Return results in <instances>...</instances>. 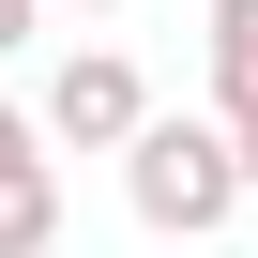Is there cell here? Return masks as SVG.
Masks as SVG:
<instances>
[{
	"mask_svg": "<svg viewBox=\"0 0 258 258\" xmlns=\"http://www.w3.org/2000/svg\"><path fill=\"white\" fill-rule=\"evenodd\" d=\"M243 198H258V182H243V121H228V106H213V121L152 106L137 137H121V213H137L152 243H213Z\"/></svg>",
	"mask_w": 258,
	"mask_h": 258,
	"instance_id": "obj_1",
	"label": "cell"
},
{
	"mask_svg": "<svg viewBox=\"0 0 258 258\" xmlns=\"http://www.w3.org/2000/svg\"><path fill=\"white\" fill-rule=\"evenodd\" d=\"M137 121H152V76L121 61V46H76V61H61V91H46V137H61V152H121Z\"/></svg>",
	"mask_w": 258,
	"mask_h": 258,
	"instance_id": "obj_2",
	"label": "cell"
},
{
	"mask_svg": "<svg viewBox=\"0 0 258 258\" xmlns=\"http://www.w3.org/2000/svg\"><path fill=\"white\" fill-rule=\"evenodd\" d=\"M0 258H61V152L0 167Z\"/></svg>",
	"mask_w": 258,
	"mask_h": 258,
	"instance_id": "obj_3",
	"label": "cell"
},
{
	"mask_svg": "<svg viewBox=\"0 0 258 258\" xmlns=\"http://www.w3.org/2000/svg\"><path fill=\"white\" fill-rule=\"evenodd\" d=\"M213 106L258 121V0H213Z\"/></svg>",
	"mask_w": 258,
	"mask_h": 258,
	"instance_id": "obj_4",
	"label": "cell"
},
{
	"mask_svg": "<svg viewBox=\"0 0 258 258\" xmlns=\"http://www.w3.org/2000/svg\"><path fill=\"white\" fill-rule=\"evenodd\" d=\"M46 16H61V0H0V61H16V46H46Z\"/></svg>",
	"mask_w": 258,
	"mask_h": 258,
	"instance_id": "obj_5",
	"label": "cell"
},
{
	"mask_svg": "<svg viewBox=\"0 0 258 258\" xmlns=\"http://www.w3.org/2000/svg\"><path fill=\"white\" fill-rule=\"evenodd\" d=\"M16 152H61V137H46V121H31L16 91H0V167H16Z\"/></svg>",
	"mask_w": 258,
	"mask_h": 258,
	"instance_id": "obj_6",
	"label": "cell"
},
{
	"mask_svg": "<svg viewBox=\"0 0 258 258\" xmlns=\"http://www.w3.org/2000/svg\"><path fill=\"white\" fill-rule=\"evenodd\" d=\"M243 182H258V121H243Z\"/></svg>",
	"mask_w": 258,
	"mask_h": 258,
	"instance_id": "obj_7",
	"label": "cell"
},
{
	"mask_svg": "<svg viewBox=\"0 0 258 258\" xmlns=\"http://www.w3.org/2000/svg\"><path fill=\"white\" fill-rule=\"evenodd\" d=\"M76 16H121V0H76Z\"/></svg>",
	"mask_w": 258,
	"mask_h": 258,
	"instance_id": "obj_8",
	"label": "cell"
}]
</instances>
